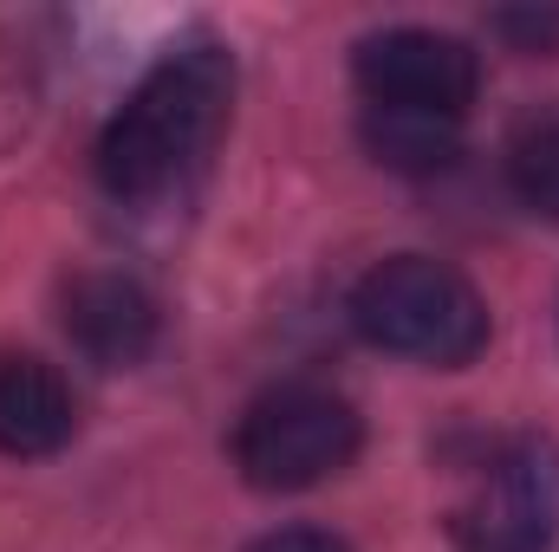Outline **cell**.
Here are the masks:
<instances>
[{
    "label": "cell",
    "mask_w": 559,
    "mask_h": 552,
    "mask_svg": "<svg viewBox=\"0 0 559 552\" xmlns=\"http://www.w3.org/2000/svg\"><path fill=\"white\" fill-rule=\"evenodd\" d=\"M358 85L384 111H429V118H462L481 65L462 39L429 33V26H391L358 46Z\"/></svg>",
    "instance_id": "cell-5"
},
{
    "label": "cell",
    "mask_w": 559,
    "mask_h": 552,
    "mask_svg": "<svg viewBox=\"0 0 559 552\" xmlns=\"http://www.w3.org/2000/svg\"><path fill=\"white\" fill-rule=\"evenodd\" d=\"M235 105V65L222 46L169 52L98 137V182L118 202H156L182 189L222 143Z\"/></svg>",
    "instance_id": "cell-1"
},
{
    "label": "cell",
    "mask_w": 559,
    "mask_h": 552,
    "mask_svg": "<svg viewBox=\"0 0 559 552\" xmlns=\"http://www.w3.org/2000/svg\"><path fill=\"white\" fill-rule=\"evenodd\" d=\"M495 33L514 39L521 52H559V7H514V13H495Z\"/></svg>",
    "instance_id": "cell-10"
},
{
    "label": "cell",
    "mask_w": 559,
    "mask_h": 552,
    "mask_svg": "<svg viewBox=\"0 0 559 552\" xmlns=\"http://www.w3.org/2000/svg\"><path fill=\"white\" fill-rule=\"evenodd\" d=\"M248 552H352V547H345V540H332V533H319V527H286V533L254 540Z\"/></svg>",
    "instance_id": "cell-11"
},
{
    "label": "cell",
    "mask_w": 559,
    "mask_h": 552,
    "mask_svg": "<svg viewBox=\"0 0 559 552\" xmlns=\"http://www.w3.org/2000/svg\"><path fill=\"white\" fill-rule=\"evenodd\" d=\"M508 182H514V195L534 215H554L559 221V105L514 124V137H508Z\"/></svg>",
    "instance_id": "cell-9"
},
{
    "label": "cell",
    "mask_w": 559,
    "mask_h": 552,
    "mask_svg": "<svg viewBox=\"0 0 559 552\" xmlns=\"http://www.w3.org/2000/svg\"><path fill=\"white\" fill-rule=\"evenodd\" d=\"M358 410L325 391V384H280L267 397H254L241 429H235V468L248 488L267 494H299L319 488L325 475H338L358 455Z\"/></svg>",
    "instance_id": "cell-3"
},
{
    "label": "cell",
    "mask_w": 559,
    "mask_h": 552,
    "mask_svg": "<svg viewBox=\"0 0 559 552\" xmlns=\"http://www.w3.org/2000/svg\"><path fill=\"white\" fill-rule=\"evenodd\" d=\"M352 325L397 358L462 371L488 345V305L468 279L429 254H391L352 292Z\"/></svg>",
    "instance_id": "cell-2"
},
{
    "label": "cell",
    "mask_w": 559,
    "mask_h": 552,
    "mask_svg": "<svg viewBox=\"0 0 559 552\" xmlns=\"http://www.w3.org/2000/svg\"><path fill=\"white\" fill-rule=\"evenodd\" d=\"M79 429L66 377L33 351H0V455H59Z\"/></svg>",
    "instance_id": "cell-7"
},
{
    "label": "cell",
    "mask_w": 559,
    "mask_h": 552,
    "mask_svg": "<svg viewBox=\"0 0 559 552\" xmlns=\"http://www.w3.org/2000/svg\"><path fill=\"white\" fill-rule=\"evenodd\" d=\"M455 552H554L559 540V448L547 435H514L475 475L449 514Z\"/></svg>",
    "instance_id": "cell-4"
},
{
    "label": "cell",
    "mask_w": 559,
    "mask_h": 552,
    "mask_svg": "<svg viewBox=\"0 0 559 552\" xmlns=\"http://www.w3.org/2000/svg\"><path fill=\"white\" fill-rule=\"evenodd\" d=\"M462 118H429V111H384L371 105L365 111V149L384 163V169H404V176H436L462 156Z\"/></svg>",
    "instance_id": "cell-8"
},
{
    "label": "cell",
    "mask_w": 559,
    "mask_h": 552,
    "mask_svg": "<svg viewBox=\"0 0 559 552\" xmlns=\"http://www.w3.org/2000/svg\"><path fill=\"white\" fill-rule=\"evenodd\" d=\"M156 299L131 274H79L66 286V332L72 345L105 364V371H131L156 345Z\"/></svg>",
    "instance_id": "cell-6"
}]
</instances>
